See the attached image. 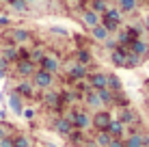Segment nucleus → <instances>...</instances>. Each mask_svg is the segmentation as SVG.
Returning <instances> with one entry per match:
<instances>
[{
	"mask_svg": "<svg viewBox=\"0 0 149 147\" xmlns=\"http://www.w3.org/2000/svg\"><path fill=\"white\" fill-rule=\"evenodd\" d=\"M22 115H24L26 119H33V117H35V110H33V108H24V110H22Z\"/></svg>",
	"mask_w": 149,
	"mask_h": 147,
	"instance_id": "nucleus-34",
	"label": "nucleus"
},
{
	"mask_svg": "<svg viewBox=\"0 0 149 147\" xmlns=\"http://www.w3.org/2000/svg\"><path fill=\"white\" fill-rule=\"evenodd\" d=\"M106 89H110L112 93H117V91L121 89V80L117 78V76H108V87H106Z\"/></svg>",
	"mask_w": 149,
	"mask_h": 147,
	"instance_id": "nucleus-27",
	"label": "nucleus"
},
{
	"mask_svg": "<svg viewBox=\"0 0 149 147\" xmlns=\"http://www.w3.org/2000/svg\"><path fill=\"white\" fill-rule=\"evenodd\" d=\"M0 2H4V4H11V2H13V0H0Z\"/></svg>",
	"mask_w": 149,
	"mask_h": 147,
	"instance_id": "nucleus-39",
	"label": "nucleus"
},
{
	"mask_svg": "<svg viewBox=\"0 0 149 147\" xmlns=\"http://www.w3.org/2000/svg\"><path fill=\"white\" fill-rule=\"evenodd\" d=\"M9 24H11L9 17H0V26H9Z\"/></svg>",
	"mask_w": 149,
	"mask_h": 147,
	"instance_id": "nucleus-36",
	"label": "nucleus"
},
{
	"mask_svg": "<svg viewBox=\"0 0 149 147\" xmlns=\"http://www.w3.org/2000/svg\"><path fill=\"white\" fill-rule=\"evenodd\" d=\"M71 130H74V123H71L69 119H58V121H56V132H58V134L69 136Z\"/></svg>",
	"mask_w": 149,
	"mask_h": 147,
	"instance_id": "nucleus-15",
	"label": "nucleus"
},
{
	"mask_svg": "<svg viewBox=\"0 0 149 147\" xmlns=\"http://www.w3.org/2000/svg\"><path fill=\"white\" fill-rule=\"evenodd\" d=\"M82 22H84L89 28H93V26H97V24H102V22H100V13H95L93 9L82 11Z\"/></svg>",
	"mask_w": 149,
	"mask_h": 147,
	"instance_id": "nucleus-9",
	"label": "nucleus"
},
{
	"mask_svg": "<svg viewBox=\"0 0 149 147\" xmlns=\"http://www.w3.org/2000/svg\"><path fill=\"white\" fill-rule=\"evenodd\" d=\"M2 136H11V128H9V123H2L0 121V139Z\"/></svg>",
	"mask_w": 149,
	"mask_h": 147,
	"instance_id": "nucleus-30",
	"label": "nucleus"
},
{
	"mask_svg": "<svg viewBox=\"0 0 149 147\" xmlns=\"http://www.w3.org/2000/svg\"><path fill=\"white\" fill-rule=\"evenodd\" d=\"M91 33H93V39H97V41H106L108 39V28L104 26V24H97V26L91 28Z\"/></svg>",
	"mask_w": 149,
	"mask_h": 147,
	"instance_id": "nucleus-16",
	"label": "nucleus"
},
{
	"mask_svg": "<svg viewBox=\"0 0 149 147\" xmlns=\"http://www.w3.org/2000/svg\"><path fill=\"white\" fill-rule=\"evenodd\" d=\"M123 128H125V123H121L119 119H117V121L112 119L106 130H108V134H110V136H121V134H123Z\"/></svg>",
	"mask_w": 149,
	"mask_h": 147,
	"instance_id": "nucleus-18",
	"label": "nucleus"
},
{
	"mask_svg": "<svg viewBox=\"0 0 149 147\" xmlns=\"http://www.w3.org/2000/svg\"><path fill=\"white\" fill-rule=\"evenodd\" d=\"M74 2H82V0H74Z\"/></svg>",
	"mask_w": 149,
	"mask_h": 147,
	"instance_id": "nucleus-41",
	"label": "nucleus"
},
{
	"mask_svg": "<svg viewBox=\"0 0 149 147\" xmlns=\"http://www.w3.org/2000/svg\"><path fill=\"white\" fill-rule=\"evenodd\" d=\"M106 9H108V2H106V0H93V11H95V13H102V15H104Z\"/></svg>",
	"mask_w": 149,
	"mask_h": 147,
	"instance_id": "nucleus-28",
	"label": "nucleus"
},
{
	"mask_svg": "<svg viewBox=\"0 0 149 147\" xmlns=\"http://www.w3.org/2000/svg\"><path fill=\"white\" fill-rule=\"evenodd\" d=\"M119 121H121V123H130V121H134V115H132L130 110H125V113L121 115V119H119Z\"/></svg>",
	"mask_w": 149,
	"mask_h": 147,
	"instance_id": "nucleus-32",
	"label": "nucleus"
},
{
	"mask_svg": "<svg viewBox=\"0 0 149 147\" xmlns=\"http://www.w3.org/2000/svg\"><path fill=\"white\" fill-rule=\"evenodd\" d=\"M2 59H7L9 63H11V61H17L19 59V50L15 48V45H7V48L2 50Z\"/></svg>",
	"mask_w": 149,
	"mask_h": 147,
	"instance_id": "nucleus-19",
	"label": "nucleus"
},
{
	"mask_svg": "<svg viewBox=\"0 0 149 147\" xmlns=\"http://www.w3.org/2000/svg\"><path fill=\"white\" fill-rule=\"evenodd\" d=\"M39 63H41V69H45V72H50V74H56V72H58V59L52 56V54H45Z\"/></svg>",
	"mask_w": 149,
	"mask_h": 147,
	"instance_id": "nucleus-5",
	"label": "nucleus"
},
{
	"mask_svg": "<svg viewBox=\"0 0 149 147\" xmlns=\"http://www.w3.org/2000/svg\"><path fill=\"white\" fill-rule=\"evenodd\" d=\"M86 104H89V108H95V110H102L104 108V102H102V98L97 95V91L95 89H91L89 93H86Z\"/></svg>",
	"mask_w": 149,
	"mask_h": 147,
	"instance_id": "nucleus-8",
	"label": "nucleus"
},
{
	"mask_svg": "<svg viewBox=\"0 0 149 147\" xmlns=\"http://www.w3.org/2000/svg\"><path fill=\"white\" fill-rule=\"evenodd\" d=\"M52 82H54V74L45 72V69H37V72L33 74V84H35L37 89L48 91L50 87H52Z\"/></svg>",
	"mask_w": 149,
	"mask_h": 147,
	"instance_id": "nucleus-1",
	"label": "nucleus"
},
{
	"mask_svg": "<svg viewBox=\"0 0 149 147\" xmlns=\"http://www.w3.org/2000/svg\"><path fill=\"white\" fill-rule=\"evenodd\" d=\"M108 147H125V141H123L121 136H115V139L108 143Z\"/></svg>",
	"mask_w": 149,
	"mask_h": 147,
	"instance_id": "nucleus-31",
	"label": "nucleus"
},
{
	"mask_svg": "<svg viewBox=\"0 0 149 147\" xmlns=\"http://www.w3.org/2000/svg\"><path fill=\"white\" fill-rule=\"evenodd\" d=\"M13 147H33V141H30L26 134H19V136L13 139Z\"/></svg>",
	"mask_w": 149,
	"mask_h": 147,
	"instance_id": "nucleus-22",
	"label": "nucleus"
},
{
	"mask_svg": "<svg viewBox=\"0 0 149 147\" xmlns=\"http://www.w3.org/2000/svg\"><path fill=\"white\" fill-rule=\"evenodd\" d=\"M11 39H13V43H26V41H30V30H26V28H13L11 30Z\"/></svg>",
	"mask_w": 149,
	"mask_h": 147,
	"instance_id": "nucleus-10",
	"label": "nucleus"
},
{
	"mask_svg": "<svg viewBox=\"0 0 149 147\" xmlns=\"http://www.w3.org/2000/svg\"><path fill=\"white\" fill-rule=\"evenodd\" d=\"M26 2H28V4H30V2H37V0H26Z\"/></svg>",
	"mask_w": 149,
	"mask_h": 147,
	"instance_id": "nucleus-40",
	"label": "nucleus"
},
{
	"mask_svg": "<svg viewBox=\"0 0 149 147\" xmlns=\"http://www.w3.org/2000/svg\"><path fill=\"white\" fill-rule=\"evenodd\" d=\"M97 95L102 98V102H104V104H110L112 100H115V93H112L110 89H97Z\"/></svg>",
	"mask_w": 149,
	"mask_h": 147,
	"instance_id": "nucleus-25",
	"label": "nucleus"
},
{
	"mask_svg": "<svg viewBox=\"0 0 149 147\" xmlns=\"http://www.w3.org/2000/svg\"><path fill=\"white\" fill-rule=\"evenodd\" d=\"M71 123H74L76 130H86L91 123H93V119H91L86 113H76L74 117H71Z\"/></svg>",
	"mask_w": 149,
	"mask_h": 147,
	"instance_id": "nucleus-4",
	"label": "nucleus"
},
{
	"mask_svg": "<svg viewBox=\"0 0 149 147\" xmlns=\"http://www.w3.org/2000/svg\"><path fill=\"white\" fill-rule=\"evenodd\" d=\"M117 2H119L121 11H134L136 4H138V0H117Z\"/></svg>",
	"mask_w": 149,
	"mask_h": 147,
	"instance_id": "nucleus-26",
	"label": "nucleus"
},
{
	"mask_svg": "<svg viewBox=\"0 0 149 147\" xmlns=\"http://www.w3.org/2000/svg\"><path fill=\"white\" fill-rule=\"evenodd\" d=\"M13 91H15L17 95H22V98H33V93H35V84H30L28 80H24V82H19Z\"/></svg>",
	"mask_w": 149,
	"mask_h": 147,
	"instance_id": "nucleus-11",
	"label": "nucleus"
},
{
	"mask_svg": "<svg viewBox=\"0 0 149 147\" xmlns=\"http://www.w3.org/2000/svg\"><path fill=\"white\" fill-rule=\"evenodd\" d=\"M138 63H141V56H136V54H127V56H125V67H134V65H138Z\"/></svg>",
	"mask_w": 149,
	"mask_h": 147,
	"instance_id": "nucleus-29",
	"label": "nucleus"
},
{
	"mask_svg": "<svg viewBox=\"0 0 149 147\" xmlns=\"http://www.w3.org/2000/svg\"><path fill=\"white\" fill-rule=\"evenodd\" d=\"M9 108H11L15 115H22V110H24V98H22V95H17L15 91H13V93H9Z\"/></svg>",
	"mask_w": 149,
	"mask_h": 147,
	"instance_id": "nucleus-6",
	"label": "nucleus"
},
{
	"mask_svg": "<svg viewBox=\"0 0 149 147\" xmlns=\"http://www.w3.org/2000/svg\"><path fill=\"white\" fill-rule=\"evenodd\" d=\"M143 147H149V134H143Z\"/></svg>",
	"mask_w": 149,
	"mask_h": 147,
	"instance_id": "nucleus-37",
	"label": "nucleus"
},
{
	"mask_svg": "<svg viewBox=\"0 0 149 147\" xmlns=\"http://www.w3.org/2000/svg\"><path fill=\"white\" fill-rule=\"evenodd\" d=\"M9 7H11L15 13H26L28 11V2H26V0H13Z\"/></svg>",
	"mask_w": 149,
	"mask_h": 147,
	"instance_id": "nucleus-23",
	"label": "nucleus"
},
{
	"mask_svg": "<svg viewBox=\"0 0 149 147\" xmlns=\"http://www.w3.org/2000/svg\"><path fill=\"white\" fill-rule=\"evenodd\" d=\"M43 102L48 106H52V108H56V106H58V93H56V91H45Z\"/></svg>",
	"mask_w": 149,
	"mask_h": 147,
	"instance_id": "nucleus-21",
	"label": "nucleus"
},
{
	"mask_svg": "<svg viewBox=\"0 0 149 147\" xmlns=\"http://www.w3.org/2000/svg\"><path fill=\"white\" fill-rule=\"evenodd\" d=\"M119 22H121V9L108 7V9H106V13H104V22H102V24L108 28V33H112V30H117Z\"/></svg>",
	"mask_w": 149,
	"mask_h": 147,
	"instance_id": "nucleus-2",
	"label": "nucleus"
},
{
	"mask_svg": "<svg viewBox=\"0 0 149 147\" xmlns=\"http://www.w3.org/2000/svg\"><path fill=\"white\" fill-rule=\"evenodd\" d=\"M52 33H58V35H67V30H65V28H61V26H54V28H52Z\"/></svg>",
	"mask_w": 149,
	"mask_h": 147,
	"instance_id": "nucleus-35",
	"label": "nucleus"
},
{
	"mask_svg": "<svg viewBox=\"0 0 149 147\" xmlns=\"http://www.w3.org/2000/svg\"><path fill=\"white\" fill-rule=\"evenodd\" d=\"M149 52V45L143 41V39H132V54H136V56H145Z\"/></svg>",
	"mask_w": 149,
	"mask_h": 147,
	"instance_id": "nucleus-12",
	"label": "nucleus"
},
{
	"mask_svg": "<svg viewBox=\"0 0 149 147\" xmlns=\"http://www.w3.org/2000/svg\"><path fill=\"white\" fill-rule=\"evenodd\" d=\"M15 69H17V74L22 76V78H30L37 69H35V63L30 59H19L17 65H15Z\"/></svg>",
	"mask_w": 149,
	"mask_h": 147,
	"instance_id": "nucleus-3",
	"label": "nucleus"
},
{
	"mask_svg": "<svg viewBox=\"0 0 149 147\" xmlns=\"http://www.w3.org/2000/svg\"><path fill=\"white\" fill-rule=\"evenodd\" d=\"M69 76H71L74 80H82V78L86 76V65H82V63H74V65L69 67Z\"/></svg>",
	"mask_w": 149,
	"mask_h": 147,
	"instance_id": "nucleus-14",
	"label": "nucleus"
},
{
	"mask_svg": "<svg viewBox=\"0 0 149 147\" xmlns=\"http://www.w3.org/2000/svg\"><path fill=\"white\" fill-rule=\"evenodd\" d=\"M125 147H143V134L132 132V134L125 139Z\"/></svg>",
	"mask_w": 149,
	"mask_h": 147,
	"instance_id": "nucleus-20",
	"label": "nucleus"
},
{
	"mask_svg": "<svg viewBox=\"0 0 149 147\" xmlns=\"http://www.w3.org/2000/svg\"><path fill=\"white\" fill-rule=\"evenodd\" d=\"M108 87V74H91V89H106Z\"/></svg>",
	"mask_w": 149,
	"mask_h": 147,
	"instance_id": "nucleus-7",
	"label": "nucleus"
},
{
	"mask_svg": "<svg viewBox=\"0 0 149 147\" xmlns=\"http://www.w3.org/2000/svg\"><path fill=\"white\" fill-rule=\"evenodd\" d=\"M125 56H127V54L123 52V50H119V48L112 50V63H115V65H123V67H125Z\"/></svg>",
	"mask_w": 149,
	"mask_h": 147,
	"instance_id": "nucleus-24",
	"label": "nucleus"
},
{
	"mask_svg": "<svg viewBox=\"0 0 149 147\" xmlns=\"http://www.w3.org/2000/svg\"><path fill=\"white\" fill-rule=\"evenodd\" d=\"M110 121H112V119H110V115H108V113H104V110H100V113L95 115L93 123H95V128H97V130H106Z\"/></svg>",
	"mask_w": 149,
	"mask_h": 147,
	"instance_id": "nucleus-13",
	"label": "nucleus"
},
{
	"mask_svg": "<svg viewBox=\"0 0 149 147\" xmlns=\"http://www.w3.org/2000/svg\"><path fill=\"white\" fill-rule=\"evenodd\" d=\"M4 76H7V69H0V80H2Z\"/></svg>",
	"mask_w": 149,
	"mask_h": 147,
	"instance_id": "nucleus-38",
	"label": "nucleus"
},
{
	"mask_svg": "<svg viewBox=\"0 0 149 147\" xmlns=\"http://www.w3.org/2000/svg\"><path fill=\"white\" fill-rule=\"evenodd\" d=\"M112 139H115V136H110L108 130H100L97 136H95V145H97V147H108V143H110Z\"/></svg>",
	"mask_w": 149,
	"mask_h": 147,
	"instance_id": "nucleus-17",
	"label": "nucleus"
},
{
	"mask_svg": "<svg viewBox=\"0 0 149 147\" xmlns=\"http://www.w3.org/2000/svg\"><path fill=\"white\" fill-rule=\"evenodd\" d=\"M0 147H13V136H2L0 139Z\"/></svg>",
	"mask_w": 149,
	"mask_h": 147,
	"instance_id": "nucleus-33",
	"label": "nucleus"
}]
</instances>
